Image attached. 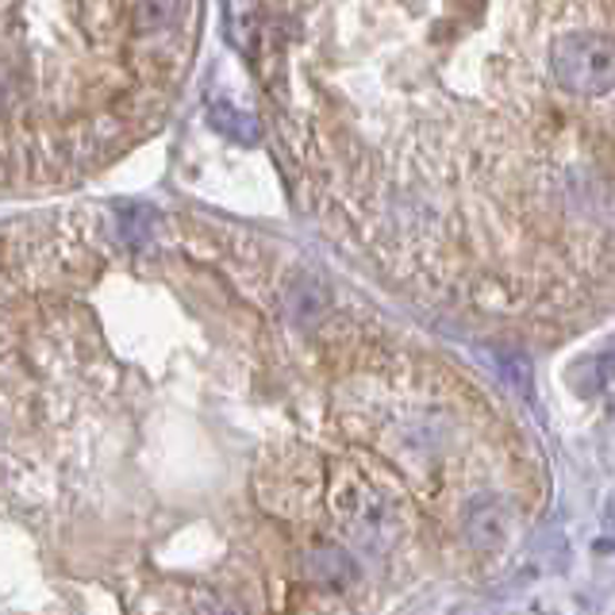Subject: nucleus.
Returning <instances> with one entry per match:
<instances>
[{"label":"nucleus","mask_w":615,"mask_h":615,"mask_svg":"<svg viewBox=\"0 0 615 615\" xmlns=\"http://www.w3.org/2000/svg\"><path fill=\"white\" fill-rule=\"evenodd\" d=\"M551 78L569 97L615 93V39L601 31H565L551 43Z\"/></svg>","instance_id":"1"},{"label":"nucleus","mask_w":615,"mask_h":615,"mask_svg":"<svg viewBox=\"0 0 615 615\" xmlns=\"http://www.w3.org/2000/svg\"><path fill=\"white\" fill-rule=\"evenodd\" d=\"M335 508L343 515V523L351 527L354 538H362V543H381V538H389V504L385 496L377 493V488H370L362 477H354V473H346L343 481L335 485Z\"/></svg>","instance_id":"2"},{"label":"nucleus","mask_w":615,"mask_h":615,"mask_svg":"<svg viewBox=\"0 0 615 615\" xmlns=\"http://www.w3.org/2000/svg\"><path fill=\"white\" fill-rule=\"evenodd\" d=\"M462 527H465V538L473 543V551L496 554V551H504L512 538V512L504 501H477V504H470Z\"/></svg>","instance_id":"3"},{"label":"nucleus","mask_w":615,"mask_h":615,"mask_svg":"<svg viewBox=\"0 0 615 615\" xmlns=\"http://www.w3.org/2000/svg\"><path fill=\"white\" fill-rule=\"evenodd\" d=\"M323 293L320 285H312V281H296L293 293H289V312H293V320H315V315L323 312Z\"/></svg>","instance_id":"4"},{"label":"nucleus","mask_w":615,"mask_h":615,"mask_svg":"<svg viewBox=\"0 0 615 615\" xmlns=\"http://www.w3.org/2000/svg\"><path fill=\"white\" fill-rule=\"evenodd\" d=\"M496 362H501V373H504V381H515L520 389H527L531 385V365L520 359V354H496Z\"/></svg>","instance_id":"5"},{"label":"nucleus","mask_w":615,"mask_h":615,"mask_svg":"<svg viewBox=\"0 0 615 615\" xmlns=\"http://www.w3.org/2000/svg\"><path fill=\"white\" fill-rule=\"evenodd\" d=\"M593 365H596L593 385H588L585 393H596V389H604V385H612V381H615V346H608L604 354H596Z\"/></svg>","instance_id":"6"}]
</instances>
